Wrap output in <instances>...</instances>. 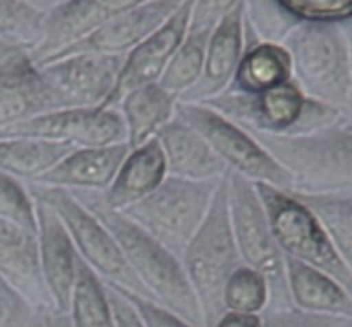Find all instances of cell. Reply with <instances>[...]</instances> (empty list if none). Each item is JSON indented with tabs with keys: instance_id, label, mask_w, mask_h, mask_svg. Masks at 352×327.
Wrapping results in <instances>:
<instances>
[{
	"instance_id": "6da1fadb",
	"label": "cell",
	"mask_w": 352,
	"mask_h": 327,
	"mask_svg": "<svg viewBox=\"0 0 352 327\" xmlns=\"http://www.w3.org/2000/svg\"><path fill=\"white\" fill-rule=\"evenodd\" d=\"M71 194L112 233L133 273L158 304L181 315L192 326L205 327L201 305L181 259L175 254L151 239L126 215L105 208L98 192L72 191Z\"/></svg>"
},
{
	"instance_id": "7a4b0ae2",
	"label": "cell",
	"mask_w": 352,
	"mask_h": 327,
	"mask_svg": "<svg viewBox=\"0 0 352 327\" xmlns=\"http://www.w3.org/2000/svg\"><path fill=\"white\" fill-rule=\"evenodd\" d=\"M251 134L292 175L294 189L291 192L352 194V129L330 125L296 137Z\"/></svg>"
},
{
	"instance_id": "3957f363",
	"label": "cell",
	"mask_w": 352,
	"mask_h": 327,
	"mask_svg": "<svg viewBox=\"0 0 352 327\" xmlns=\"http://www.w3.org/2000/svg\"><path fill=\"white\" fill-rule=\"evenodd\" d=\"M201 105L210 106L250 132L296 137L333 125L339 110L308 98L294 79L254 95L222 93Z\"/></svg>"
},
{
	"instance_id": "277c9868",
	"label": "cell",
	"mask_w": 352,
	"mask_h": 327,
	"mask_svg": "<svg viewBox=\"0 0 352 327\" xmlns=\"http://www.w3.org/2000/svg\"><path fill=\"white\" fill-rule=\"evenodd\" d=\"M186 274L201 305L205 327H213L226 314L223 288L243 264L234 239L227 199V175L220 180L205 221L181 257Z\"/></svg>"
},
{
	"instance_id": "5b68a950",
	"label": "cell",
	"mask_w": 352,
	"mask_h": 327,
	"mask_svg": "<svg viewBox=\"0 0 352 327\" xmlns=\"http://www.w3.org/2000/svg\"><path fill=\"white\" fill-rule=\"evenodd\" d=\"M282 47L291 57L292 79L308 98L336 110L349 103V53L342 34L330 21L302 19Z\"/></svg>"
},
{
	"instance_id": "8992f818",
	"label": "cell",
	"mask_w": 352,
	"mask_h": 327,
	"mask_svg": "<svg viewBox=\"0 0 352 327\" xmlns=\"http://www.w3.org/2000/svg\"><path fill=\"white\" fill-rule=\"evenodd\" d=\"M254 187L282 254L329 274L352 297V271L315 213L292 192L268 184H254Z\"/></svg>"
},
{
	"instance_id": "52a82bcc",
	"label": "cell",
	"mask_w": 352,
	"mask_h": 327,
	"mask_svg": "<svg viewBox=\"0 0 352 327\" xmlns=\"http://www.w3.org/2000/svg\"><path fill=\"white\" fill-rule=\"evenodd\" d=\"M220 180L195 182L167 175L148 197L122 215L181 259L208 215Z\"/></svg>"
},
{
	"instance_id": "ba28073f",
	"label": "cell",
	"mask_w": 352,
	"mask_h": 327,
	"mask_svg": "<svg viewBox=\"0 0 352 327\" xmlns=\"http://www.w3.org/2000/svg\"><path fill=\"white\" fill-rule=\"evenodd\" d=\"M227 199L241 261L263 274L268 283L270 302L265 311L294 307L285 276V256L275 240L254 184L243 175L227 171Z\"/></svg>"
},
{
	"instance_id": "9c48e42d",
	"label": "cell",
	"mask_w": 352,
	"mask_h": 327,
	"mask_svg": "<svg viewBox=\"0 0 352 327\" xmlns=\"http://www.w3.org/2000/svg\"><path fill=\"white\" fill-rule=\"evenodd\" d=\"M26 187L31 197L54 209L81 261L102 278L103 283L155 300L133 273L112 233L71 192L38 184H26Z\"/></svg>"
},
{
	"instance_id": "30bf717a",
	"label": "cell",
	"mask_w": 352,
	"mask_h": 327,
	"mask_svg": "<svg viewBox=\"0 0 352 327\" xmlns=\"http://www.w3.org/2000/svg\"><path fill=\"white\" fill-rule=\"evenodd\" d=\"M175 115L198 130L229 171L243 175L253 184H268L292 191V175L254 139L251 132L201 103L177 101Z\"/></svg>"
},
{
	"instance_id": "8fae6325",
	"label": "cell",
	"mask_w": 352,
	"mask_h": 327,
	"mask_svg": "<svg viewBox=\"0 0 352 327\" xmlns=\"http://www.w3.org/2000/svg\"><path fill=\"white\" fill-rule=\"evenodd\" d=\"M30 137L76 147L127 143L126 125L117 108H67L33 117L0 130V139Z\"/></svg>"
},
{
	"instance_id": "7c38bea8",
	"label": "cell",
	"mask_w": 352,
	"mask_h": 327,
	"mask_svg": "<svg viewBox=\"0 0 352 327\" xmlns=\"http://www.w3.org/2000/svg\"><path fill=\"white\" fill-rule=\"evenodd\" d=\"M124 57L79 53L41 65L62 108H103L119 79Z\"/></svg>"
},
{
	"instance_id": "4fadbf2b",
	"label": "cell",
	"mask_w": 352,
	"mask_h": 327,
	"mask_svg": "<svg viewBox=\"0 0 352 327\" xmlns=\"http://www.w3.org/2000/svg\"><path fill=\"white\" fill-rule=\"evenodd\" d=\"M148 0H64L45 12L43 40L28 51L36 67L105 26L113 17Z\"/></svg>"
},
{
	"instance_id": "5bb4252c",
	"label": "cell",
	"mask_w": 352,
	"mask_h": 327,
	"mask_svg": "<svg viewBox=\"0 0 352 327\" xmlns=\"http://www.w3.org/2000/svg\"><path fill=\"white\" fill-rule=\"evenodd\" d=\"M57 110H64L57 93L28 51H14L0 64V130Z\"/></svg>"
},
{
	"instance_id": "9a60e30c",
	"label": "cell",
	"mask_w": 352,
	"mask_h": 327,
	"mask_svg": "<svg viewBox=\"0 0 352 327\" xmlns=\"http://www.w3.org/2000/svg\"><path fill=\"white\" fill-rule=\"evenodd\" d=\"M192 2L195 0H186L160 29L141 41L124 57L116 89L103 108H113L133 89L158 82L175 50L188 34Z\"/></svg>"
},
{
	"instance_id": "2e32d148",
	"label": "cell",
	"mask_w": 352,
	"mask_h": 327,
	"mask_svg": "<svg viewBox=\"0 0 352 327\" xmlns=\"http://www.w3.org/2000/svg\"><path fill=\"white\" fill-rule=\"evenodd\" d=\"M184 2L186 0H148V2L140 3L120 16L113 17L110 23H107L89 36L62 50L52 60L79 53H105L126 57L141 41L160 29Z\"/></svg>"
},
{
	"instance_id": "e0dca14e",
	"label": "cell",
	"mask_w": 352,
	"mask_h": 327,
	"mask_svg": "<svg viewBox=\"0 0 352 327\" xmlns=\"http://www.w3.org/2000/svg\"><path fill=\"white\" fill-rule=\"evenodd\" d=\"M34 201L36 213V235L40 247V264L45 284L50 293L52 305L57 312H69L72 290L78 278L79 254L54 209L38 199Z\"/></svg>"
},
{
	"instance_id": "ac0fdd59",
	"label": "cell",
	"mask_w": 352,
	"mask_h": 327,
	"mask_svg": "<svg viewBox=\"0 0 352 327\" xmlns=\"http://www.w3.org/2000/svg\"><path fill=\"white\" fill-rule=\"evenodd\" d=\"M244 51V2L241 0L219 21L206 45L199 81L179 98L181 103H205L222 95L232 82Z\"/></svg>"
},
{
	"instance_id": "d6986e66",
	"label": "cell",
	"mask_w": 352,
	"mask_h": 327,
	"mask_svg": "<svg viewBox=\"0 0 352 327\" xmlns=\"http://www.w3.org/2000/svg\"><path fill=\"white\" fill-rule=\"evenodd\" d=\"M0 276L36 311L54 308L41 273L40 247L34 230L0 219Z\"/></svg>"
},
{
	"instance_id": "ffe728a7",
	"label": "cell",
	"mask_w": 352,
	"mask_h": 327,
	"mask_svg": "<svg viewBox=\"0 0 352 327\" xmlns=\"http://www.w3.org/2000/svg\"><path fill=\"white\" fill-rule=\"evenodd\" d=\"M131 147L127 143L96 147H76L50 171L31 184L64 191L103 192L119 171Z\"/></svg>"
},
{
	"instance_id": "44dd1931",
	"label": "cell",
	"mask_w": 352,
	"mask_h": 327,
	"mask_svg": "<svg viewBox=\"0 0 352 327\" xmlns=\"http://www.w3.org/2000/svg\"><path fill=\"white\" fill-rule=\"evenodd\" d=\"M168 177L195 182L220 180L229 168L217 156L201 134L177 115L157 134Z\"/></svg>"
},
{
	"instance_id": "7402d4cb",
	"label": "cell",
	"mask_w": 352,
	"mask_h": 327,
	"mask_svg": "<svg viewBox=\"0 0 352 327\" xmlns=\"http://www.w3.org/2000/svg\"><path fill=\"white\" fill-rule=\"evenodd\" d=\"M167 177V165L157 139H150L143 146L127 153L112 184L98 192L105 208L122 213L129 206L143 201Z\"/></svg>"
},
{
	"instance_id": "603a6c76",
	"label": "cell",
	"mask_w": 352,
	"mask_h": 327,
	"mask_svg": "<svg viewBox=\"0 0 352 327\" xmlns=\"http://www.w3.org/2000/svg\"><path fill=\"white\" fill-rule=\"evenodd\" d=\"M177 96L162 88L158 82L141 86L127 93L113 108L119 110L126 125L127 146H143L175 117Z\"/></svg>"
},
{
	"instance_id": "cb8c5ba5",
	"label": "cell",
	"mask_w": 352,
	"mask_h": 327,
	"mask_svg": "<svg viewBox=\"0 0 352 327\" xmlns=\"http://www.w3.org/2000/svg\"><path fill=\"white\" fill-rule=\"evenodd\" d=\"M285 276L294 307L315 314L352 317V297L329 274L285 257Z\"/></svg>"
},
{
	"instance_id": "d4e9b609",
	"label": "cell",
	"mask_w": 352,
	"mask_h": 327,
	"mask_svg": "<svg viewBox=\"0 0 352 327\" xmlns=\"http://www.w3.org/2000/svg\"><path fill=\"white\" fill-rule=\"evenodd\" d=\"M291 79V57L282 45L260 43L244 36V51L239 67L223 93L254 95Z\"/></svg>"
},
{
	"instance_id": "484cf974",
	"label": "cell",
	"mask_w": 352,
	"mask_h": 327,
	"mask_svg": "<svg viewBox=\"0 0 352 327\" xmlns=\"http://www.w3.org/2000/svg\"><path fill=\"white\" fill-rule=\"evenodd\" d=\"M76 146L30 137L0 139V171L24 184L36 182Z\"/></svg>"
},
{
	"instance_id": "4316f807",
	"label": "cell",
	"mask_w": 352,
	"mask_h": 327,
	"mask_svg": "<svg viewBox=\"0 0 352 327\" xmlns=\"http://www.w3.org/2000/svg\"><path fill=\"white\" fill-rule=\"evenodd\" d=\"M67 314L72 327H116L105 283L81 259Z\"/></svg>"
},
{
	"instance_id": "83f0119b",
	"label": "cell",
	"mask_w": 352,
	"mask_h": 327,
	"mask_svg": "<svg viewBox=\"0 0 352 327\" xmlns=\"http://www.w3.org/2000/svg\"><path fill=\"white\" fill-rule=\"evenodd\" d=\"M210 34L212 29H188V34L158 79V84L177 96V99L201 77Z\"/></svg>"
},
{
	"instance_id": "f1b7e54d",
	"label": "cell",
	"mask_w": 352,
	"mask_h": 327,
	"mask_svg": "<svg viewBox=\"0 0 352 327\" xmlns=\"http://www.w3.org/2000/svg\"><path fill=\"white\" fill-rule=\"evenodd\" d=\"M244 36L260 43L282 45L302 21L284 0H243Z\"/></svg>"
},
{
	"instance_id": "f546056e",
	"label": "cell",
	"mask_w": 352,
	"mask_h": 327,
	"mask_svg": "<svg viewBox=\"0 0 352 327\" xmlns=\"http://www.w3.org/2000/svg\"><path fill=\"white\" fill-rule=\"evenodd\" d=\"M292 194L315 213V216L329 233L339 256L352 271V194L308 195L298 194V192H292Z\"/></svg>"
},
{
	"instance_id": "4dcf8cb0",
	"label": "cell",
	"mask_w": 352,
	"mask_h": 327,
	"mask_svg": "<svg viewBox=\"0 0 352 327\" xmlns=\"http://www.w3.org/2000/svg\"><path fill=\"white\" fill-rule=\"evenodd\" d=\"M45 12L23 0H0V40L31 51L43 40Z\"/></svg>"
},
{
	"instance_id": "1f68e13d",
	"label": "cell",
	"mask_w": 352,
	"mask_h": 327,
	"mask_svg": "<svg viewBox=\"0 0 352 327\" xmlns=\"http://www.w3.org/2000/svg\"><path fill=\"white\" fill-rule=\"evenodd\" d=\"M222 300L226 312L261 314L270 302V290L263 274L241 264L227 280Z\"/></svg>"
},
{
	"instance_id": "d6a6232c",
	"label": "cell",
	"mask_w": 352,
	"mask_h": 327,
	"mask_svg": "<svg viewBox=\"0 0 352 327\" xmlns=\"http://www.w3.org/2000/svg\"><path fill=\"white\" fill-rule=\"evenodd\" d=\"M0 219L36 232L34 201L26 184L0 171Z\"/></svg>"
},
{
	"instance_id": "836d02e7",
	"label": "cell",
	"mask_w": 352,
	"mask_h": 327,
	"mask_svg": "<svg viewBox=\"0 0 352 327\" xmlns=\"http://www.w3.org/2000/svg\"><path fill=\"white\" fill-rule=\"evenodd\" d=\"M263 327H352V317L306 312L298 307L261 312Z\"/></svg>"
},
{
	"instance_id": "e575fe53",
	"label": "cell",
	"mask_w": 352,
	"mask_h": 327,
	"mask_svg": "<svg viewBox=\"0 0 352 327\" xmlns=\"http://www.w3.org/2000/svg\"><path fill=\"white\" fill-rule=\"evenodd\" d=\"M116 290H119L120 293L131 302L134 311H136L138 315H140V321L141 324H143V327H198V326H192L191 322H188L186 319H182L181 315L168 311L167 307L158 304L157 300L144 298L136 293H129V291H124L120 290V288H116Z\"/></svg>"
},
{
	"instance_id": "d590c367",
	"label": "cell",
	"mask_w": 352,
	"mask_h": 327,
	"mask_svg": "<svg viewBox=\"0 0 352 327\" xmlns=\"http://www.w3.org/2000/svg\"><path fill=\"white\" fill-rule=\"evenodd\" d=\"M36 308L0 276V327H26Z\"/></svg>"
},
{
	"instance_id": "8d00e7d4",
	"label": "cell",
	"mask_w": 352,
	"mask_h": 327,
	"mask_svg": "<svg viewBox=\"0 0 352 327\" xmlns=\"http://www.w3.org/2000/svg\"><path fill=\"white\" fill-rule=\"evenodd\" d=\"M302 19L330 21L352 12V0H284Z\"/></svg>"
},
{
	"instance_id": "74e56055",
	"label": "cell",
	"mask_w": 352,
	"mask_h": 327,
	"mask_svg": "<svg viewBox=\"0 0 352 327\" xmlns=\"http://www.w3.org/2000/svg\"><path fill=\"white\" fill-rule=\"evenodd\" d=\"M241 0H195L189 21V31L213 29L227 12L234 9Z\"/></svg>"
},
{
	"instance_id": "f35d334b",
	"label": "cell",
	"mask_w": 352,
	"mask_h": 327,
	"mask_svg": "<svg viewBox=\"0 0 352 327\" xmlns=\"http://www.w3.org/2000/svg\"><path fill=\"white\" fill-rule=\"evenodd\" d=\"M107 297H109L110 308H112L113 315V324L116 327H143L140 321V315L134 311V307L131 305V302L120 293L119 290L112 288L110 284H107Z\"/></svg>"
},
{
	"instance_id": "ab89813d",
	"label": "cell",
	"mask_w": 352,
	"mask_h": 327,
	"mask_svg": "<svg viewBox=\"0 0 352 327\" xmlns=\"http://www.w3.org/2000/svg\"><path fill=\"white\" fill-rule=\"evenodd\" d=\"M213 327H263V324H261V314L226 312Z\"/></svg>"
},
{
	"instance_id": "60d3db41",
	"label": "cell",
	"mask_w": 352,
	"mask_h": 327,
	"mask_svg": "<svg viewBox=\"0 0 352 327\" xmlns=\"http://www.w3.org/2000/svg\"><path fill=\"white\" fill-rule=\"evenodd\" d=\"M43 327H72V324L69 314L50 308V311H43Z\"/></svg>"
},
{
	"instance_id": "b9f144b4",
	"label": "cell",
	"mask_w": 352,
	"mask_h": 327,
	"mask_svg": "<svg viewBox=\"0 0 352 327\" xmlns=\"http://www.w3.org/2000/svg\"><path fill=\"white\" fill-rule=\"evenodd\" d=\"M23 2H26L28 5L34 7V9L43 10V12H47V10L54 9L55 5L62 3V2H64V0H23Z\"/></svg>"
},
{
	"instance_id": "7bdbcfd3",
	"label": "cell",
	"mask_w": 352,
	"mask_h": 327,
	"mask_svg": "<svg viewBox=\"0 0 352 327\" xmlns=\"http://www.w3.org/2000/svg\"><path fill=\"white\" fill-rule=\"evenodd\" d=\"M17 50H19V48L12 47V45H9V43H6V41L0 40V64H2V62L6 60L9 55H12L14 51H17Z\"/></svg>"
},
{
	"instance_id": "ee69618b",
	"label": "cell",
	"mask_w": 352,
	"mask_h": 327,
	"mask_svg": "<svg viewBox=\"0 0 352 327\" xmlns=\"http://www.w3.org/2000/svg\"><path fill=\"white\" fill-rule=\"evenodd\" d=\"M26 327H43V311H38Z\"/></svg>"
}]
</instances>
